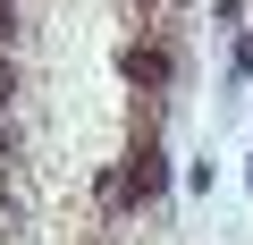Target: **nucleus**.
<instances>
[{"label":"nucleus","instance_id":"1","mask_svg":"<svg viewBox=\"0 0 253 245\" xmlns=\"http://www.w3.org/2000/svg\"><path fill=\"white\" fill-rule=\"evenodd\" d=\"M161 195H169V152H161V136H135L126 161H118V178H110V211H144Z\"/></svg>","mask_w":253,"mask_h":245},{"label":"nucleus","instance_id":"2","mask_svg":"<svg viewBox=\"0 0 253 245\" xmlns=\"http://www.w3.org/2000/svg\"><path fill=\"white\" fill-rule=\"evenodd\" d=\"M118 76L135 85V93H169V85H177V51H169V43H126V51H118Z\"/></svg>","mask_w":253,"mask_h":245},{"label":"nucleus","instance_id":"5","mask_svg":"<svg viewBox=\"0 0 253 245\" xmlns=\"http://www.w3.org/2000/svg\"><path fill=\"white\" fill-rule=\"evenodd\" d=\"M9 93H17V68H9V51H0V110H9Z\"/></svg>","mask_w":253,"mask_h":245},{"label":"nucleus","instance_id":"3","mask_svg":"<svg viewBox=\"0 0 253 245\" xmlns=\"http://www.w3.org/2000/svg\"><path fill=\"white\" fill-rule=\"evenodd\" d=\"M228 76H253V34H236V51H228Z\"/></svg>","mask_w":253,"mask_h":245},{"label":"nucleus","instance_id":"4","mask_svg":"<svg viewBox=\"0 0 253 245\" xmlns=\"http://www.w3.org/2000/svg\"><path fill=\"white\" fill-rule=\"evenodd\" d=\"M9 43H17V9L0 0V51H9Z\"/></svg>","mask_w":253,"mask_h":245}]
</instances>
